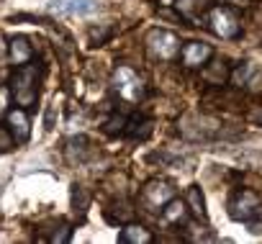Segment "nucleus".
Masks as SVG:
<instances>
[{
	"label": "nucleus",
	"mask_w": 262,
	"mask_h": 244,
	"mask_svg": "<svg viewBox=\"0 0 262 244\" xmlns=\"http://www.w3.org/2000/svg\"><path fill=\"white\" fill-rule=\"evenodd\" d=\"M111 85H113V93L123 100V103H142L144 95H147V85L142 80V75L137 70H131L126 64L116 67L113 70V77H111Z\"/></svg>",
	"instance_id": "3"
},
{
	"label": "nucleus",
	"mask_w": 262,
	"mask_h": 244,
	"mask_svg": "<svg viewBox=\"0 0 262 244\" xmlns=\"http://www.w3.org/2000/svg\"><path fill=\"white\" fill-rule=\"evenodd\" d=\"M52 8L72 16H90L98 11V0H54Z\"/></svg>",
	"instance_id": "12"
},
{
	"label": "nucleus",
	"mask_w": 262,
	"mask_h": 244,
	"mask_svg": "<svg viewBox=\"0 0 262 244\" xmlns=\"http://www.w3.org/2000/svg\"><path fill=\"white\" fill-rule=\"evenodd\" d=\"M88 206H90V195H88V190H85L82 185L75 183V185H72V211L80 213V216H85Z\"/></svg>",
	"instance_id": "17"
},
{
	"label": "nucleus",
	"mask_w": 262,
	"mask_h": 244,
	"mask_svg": "<svg viewBox=\"0 0 262 244\" xmlns=\"http://www.w3.org/2000/svg\"><path fill=\"white\" fill-rule=\"evenodd\" d=\"M47 241H52V244H67L70 239H72V226L70 224H64V221H57L54 224V229H52V234L49 236H44Z\"/></svg>",
	"instance_id": "18"
},
{
	"label": "nucleus",
	"mask_w": 262,
	"mask_h": 244,
	"mask_svg": "<svg viewBox=\"0 0 262 244\" xmlns=\"http://www.w3.org/2000/svg\"><path fill=\"white\" fill-rule=\"evenodd\" d=\"M128 124H131V116H126V113H113L105 124H103V131L111 134V137H126Z\"/></svg>",
	"instance_id": "16"
},
{
	"label": "nucleus",
	"mask_w": 262,
	"mask_h": 244,
	"mask_svg": "<svg viewBox=\"0 0 262 244\" xmlns=\"http://www.w3.org/2000/svg\"><path fill=\"white\" fill-rule=\"evenodd\" d=\"M249 118L254 121V124H259V126H262V105H254V108L249 110Z\"/></svg>",
	"instance_id": "21"
},
{
	"label": "nucleus",
	"mask_w": 262,
	"mask_h": 244,
	"mask_svg": "<svg viewBox=\"0 0 262 244\" xmlns=\"http://www.w3.org/2000/svg\"><path fill=\"white\" fill-rule=\"evenodd\" d=\"M8 52H11L13 64H24V62H29V59L34 57V47H31V41H29L26 36H16V39L8 44Z\"/></svg>",
	"instance_id": "15"
},
{
	"label": "nucleus",
	"mask_w": 262,
	"mask_h": 244,
	"mask_svg": "<svg viewBox=\"0 0 262 244\" xmlns=\"http://www.w3.org/2000/svg\"><path fill=\"white\" fill-rule=\"evenodd\" d=\"M8 103H11V90L0 85V116H6V113L11 110V108H8Z\"/></svg>",
	"instance_id": "20"
},
{
	"label": "nucleus",
	"mask_w": 262,
	"mask_h": 244,
	"mask_svg": "<svg viewBox=\"0 0 262 244\" xmlns=\"http://www.w3.org/2000/svg\"><path fill=\"white\" fill-rule=\"evenodd\" d=\"M170 198H175V188H172L167 180H149V183L142 188V193H139V203H142L147 211L157 213V216H160V211L165 208V203H167Z\"/></svg>",
	"instance_id": "6"
},
{
	"label": "nucleus",
	"mask_w": 262,
	"mask_h": 244,
	"mask_svg": "<svg viewBox=\"0 0 262 244\" xmlns=\"http://www.w3.org/2000/svg\"><path fill=\"white\" fill-rule=\"evenodd\" d=\"M16 147V139L8 129V124H0V152H11Z\"/></svg>",
	"instance_id": "19"
},
{
	"label": "nucleus",
	"mask_w": 262,
	"mask_h": 244,
	"mask_svg": "<svg viewBox=\"0 0 262 244\" xmlns=\"http://www.w3.org/2000/svg\"><path fill=\"white\" fill-rule=\"evenodd\" d=\"M90 154V142L85 137H72L64 142V157L70 165H82Z\"/></svg>",
	"instance_id": "13"
},
{
	"label": "nucleus",
	"mask_w": 262,
	"mask_h": 244,
	"mask_svg": "<svg viewBox=\"0 0 262 244\" xmlns=\"http://www.w3.org/2000/svg\"><path fill=\"white\" fill-rule=\"evenodd\" d=\"M206 24L208 29L219 36V39H226V41H234V39H242L244 29H242V21L234 16V11L224 8V6H213L206 16Z\"/></svg>",
	"instance_id": "4"
},
{
	"label": "nucleus",
	"mask_w": 262,
	"mask_h": 244,
	"mask_svg": "<svg viewBox=\"0 0 262 244\" xmlns=\"http://www.w3.org/2000/svg\"><path fill=\"white\" fill-rule=\"evenodd\" d=\"M6 118H8V129H11L16 144H26L29 137H31V121H29L26 108H21V105L18 108H11L6 113Z\"/></svg>",
	"instance_id": "8"
},
{
	"label": "nucleus",
	"mask_w": 262,
	"mask_h": 244,
	"mask_svg": "<svg viewBox=\"0 0 262 244\" xmlns=\"http://www.w3.org/2000/svg\"><path fill=\"white\" fill-rule=\"evenodd\" d=\"M180 47H183L180 36L167 29H152L147 34V49L162 62H172L180 54Z\"/></svg>",
	"instance_id": "5"
},
{
	"label": "nucleus",
	"mask_w": 262,
	"mask_h": 244,
	"mask_svg": "<svg viewBox=\"0 0 262 244\" xmlns=\"http://www.w3.org/2000/svg\"><path fill=\"white\" fill-rule=\"evenodd\" d=\"M185 203H188V208H190V213L195 216V218H208V211H206V195H203V190H201V185H190L188 190H185Z\"/></svg>",
	"instance_id": "14"
},
{
	"label": "nucleus",
	"mask_w": 262,
	"mask_h": 244,
	"mask_svg": "<svg viewBox=\"0 0 262 244\" xmlns=\"http://www.w3.org/2000/svg\"><path fill=\"white\" fill-rule=\"evenodd\" d=\"M160 216H162L165 224L180 229V226H185V224L190 221V208H188L185 201H180V198L175 195V198H170V201L165 203V208L160 211Z\"/></svg>",
	"instance_id": "10"
},
{
	"label": "nucleus",
	"mask_w": 262,
	"mask_h": 244,
	"mask_svg": "<svg viewBox=\"0 0 262 244\" xmlns=\"http://www.w3.org/2000/svg\"><path fill=\"white\" fill-rule=\"evenodd\" d=\"M213 8L211 0H175V11L180 18L190 21V24H198V21H206L208 11Z\"/></svg>",
	"instance_id": "9"
},
{
	"label": "nucleus",
	"mask_w": 262,
	"mask_h": 244,
	"mask_svg": "<svg viewBox=\"0 0 262 244\" xmlns=\"http://www.w3.org/2000/svg\"><path fill=\"white\" fill-rule=\"evenodd\" d=\"M118 241L121 244H152L155 241V234L147 226H142V224L128 221V224H123V229L118 234Z\"/></svg>",
	"instance_id": "11"
},
{
	"label": "nucleus",
	"mask_w": 262,
	"mask_h": 244,
	"mask_svg": "<svg viewBox=\"0 0 262 244\" xmlns=\"http://www.w3.org/2000/svg\"><path fill=\"white\" fill-rule=\"evenodd\" d=\"M41 64L39 62H24V64H16L13 75H11V82H8V90H11V98L16 100V105L21 108H34L36 100H39V85H41Z\"/></svg>",
	"instance_id": "1"
},
{
	"label": "nucleus",
	"mask_w": 262,
	"mask_h": 244,
	"mask_svg": "<svg viewBox=\"0 0 262 244\" xmlns=\"http://www.w3.org/2000/svg\"><path fill=\"white\" fill-rule=\"evenodd\" d=\"M8 52V44H6V39H3V34H0V57H3Z\"/></svg>",
	"instance_id": "22"
},
{
	"label": "nucleus",
	"mask_w": 262,
	"mask_h": 244,
	"mask_svg": "<svg viewBox=\"0 0 262 244\" xmlns=\"http://www.w3.org/2000/svg\"><path fill=\"white\" fill-rule=\"evenodd\" d=\"M226 213L231 221L247 224L252 234H262V198L249 188H234L226 201Z\"/></svg>",
	"instance_id": "2"
},
{
	"label": "nucleus",
	"mask_w": 262,
	"mask_h": 244,
	"mask_svg": "<svg viewBox=\"0 0 262 244\" xmlns=\"http://www.w3.org/2000/svg\"><path fill=\"white\" fill-rule=\"evenodd\" d=\"M180 62L185 64V67H190V70H201V67H206L211 59H213V47L211 44H206V41H185L183 47H180Z\"/></svg>",
	"instance_id": "7"
}]
</instances>
